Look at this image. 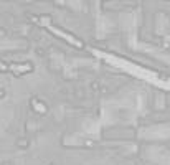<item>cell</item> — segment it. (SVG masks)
<instances>
[]
</instances>
